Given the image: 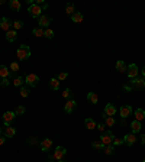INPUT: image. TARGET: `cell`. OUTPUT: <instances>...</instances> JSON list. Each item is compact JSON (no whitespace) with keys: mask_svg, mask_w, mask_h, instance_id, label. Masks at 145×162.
<instances>
[{"mask_svg":"<svg viewBox=\"0 0 145 162\" xmlns=\"http://www.w3.org/2000/svg\"><path fill=\"white\" fill-rule=\"evenodd\" d=\"M49 23H51V18H49L48 15H42L39 18L38 26L39 28H47V26H49Z\"/></svg>","mask_w":145,"mask_h":162,"instance_id":"obj_10","label":"cell"},{"mask_svg":"<svg viewBox=\"0 0 145 162\" xmlns=\"http://www.w3.org/2000/svg\"><path fill=\"white\" fill-rule=\"evenodd\" d=\"M113 139H115V135L112 133L110 130L103 132V133H102V136H100V142L103 143V145H112Z\"/></svg>","mask_w":145,"mask_h":162,"instance_id":"obj_3","label":"cell"},{"mask_svg":"<svg viewBox=\"0 0 145 162\" xmlns=\"http://www.w3.org/2000/svg\"><path fill=\"white\" fill-rule=\"evenodd\" d=\"M15 117H16L15 112H4L3 113V122H4L6 126H10V123L15 120Z\"/></svg>","mask_w":145,"mask_h":162,"instance_id":"obj_5","label":"cell"},{"mask_svg":"<svg viewBox=\"0 0 145 162\" xmlns=\"http://www.w3.org/2000/svg\"><path fill=\"white\" fill-rule=\"evenodd\" d=\"M116 70H117L119 72H125L126 70H128V67H126V64L123 61H117V62H116Z\"/></svg>","mask_w":145,"mask_h":162,"instance_id":"obj_25","label":"cell"},{"mask_svg":"<svg viewBox=\"0 0 145 162\" xmlns=\"http://www.w3.org/2000/svg\"><path fill=\"white\" fill-rule=\"evenodd\" d=\"M49 87H51L52 90H58V88H59V81H58L57 78H51V80H49Z\"/></svg>","mask_w":145,"mask_h":162,"instance_id":"obj_27","label":"cell"},{"mask_svg":"<svg viewBox=\"0 0 145 162\" xmlns=\"http://www.w3.org/2000/svg\"><path fill=\"white\" fill-rule=\"evenodd\" d=\"M71 20H73L74 23H81V22L84 20V16H83V13H80V12H74V13L71 15Z\"/></svg>","mask_w":145,"mask_h":162,"instance_id":"obj_15","label":"cell"},{"mask_svg":"<svg viewBox=\"0 0 145 162\" xmlns=\"http://www.w3.org/2000/svg\"><path fill=\"white\" fill-rule=\"evenodd\" d=\"M44 36H45V38H48V39L54 38V30H52L51 28H47L45 30H44Z\"/></svg>","mask_w":145,"mask_h":162,"instance_id":"obj_29","label":"cell"},{"mask_svg":"<svg viewBox=\"0 0 145 162\" xmlns=\"http://www.w3.org/2000/svg\"><path fill=\"white\" fill-rule=\"evenodd\" d=\"M138 65L136 64H131L129 67H128V77H129V80H134L138 77Z\"/></svg>","mask_w":145,"mask_h":162,"instance_id":"obj_6","label":"cell"},{"mask_svg":"<svg viewBox=\"0 0 145 162\" xmlns=\"http://www.w3.org/2000/svg\"><path fill=\"white\" fill-rule=\"evenodd\" d=\"M52 146V139H49V138H47V139H42V142H41V151H44V152H47V151H49V148Z\"/></svg>","mask_w":145,"mask_h":162,"instance_id":"obj_12","label":"cell"},{"mask_svg":"<svg viewBox=\"0 0 145 162\" xmlns=\"http://www.w3.org/2000/svg\"><path fill=\"white\" fill-rule=\"evenodd\" d=\"M141 142H142V145H145V135L141 138Z\"/></svg>","mask_w":145,"mask_h":162,"instance_id":"obj_44","label":"cell"},{"mask_svg":"<svg viewBox=\"0 0 145 162\" xmlns=\"http://www.w3.org/2000/svg\"><path fill=\"white\" fill-rule=\"evenodd\" d=\"M12 83H13L16 87H22L23 86V83H25V78H23V77H16Z\"/></svg>","mask_w":145,"mask_h":162,"instance_id":"obj_28","label":"cell"},{"mask_svg":"<svg viewBox=\"0 0 145 162\" xmlns=\"http://www.w3.org/2000/svg\"><path fill=\"white\" fill-rule=\"evenodd\" d=\"M135 120H138V122H142L145 119V110H142V109H136L135 110Z\"/></svg>","mask_w":145,"mask_h":162,"instance_id":"obj_17","label":"cell"},{"mask_svg":"<svg viewBox=\"0 0 145 162\" xmlns=\"http://www.w3.org/2000/svg\"><path fill=\"white\" fill-rule=\"evenodd\" d=\"M67 77H68V72H59L57 75V80L58 81H62V80H65Z\"/></svg>","mask_w":145,"mask_h":162,"instance_id":"obj_37","label":"cell"},{"mask_svg":"<svg viewBox=\"0 0 145 162\" xmlns=\"http://www.w3.org/2000/svg\"><path fill=\"white\" fill-rule=\"evenodd\" d=\"M105 127H106V124H105V123H100V124H97V129H99L100 132H105Z\"/></svg>","mask_w":145,"mask_h":162,"instance_id":"obj_42","label":"cell"},{"mask_svg":"<svg viewBox=\"0 0 145 162\" xmlns=\"http://www.w3.org/2000/svg\"><path fill=\"white\" fill-rule=\"evenodd\" d=\"M138 141V138H136V135L135 133H128V135H125V138H123V143H126L128 146H131V145H134V143Z\"/></svg>","mask_w":145,"mask_h":162,"instance_id":"obj_8","label":"cell"},{"mask_svg":"<svg viewBox=\"0 0 145 162\" xmlns=\"http://www.w3.org/2000/svg\"><path fill=\"white\" fill-rule=\"evenodd\" d=\"M103 152L106 153V155H112V153H113V145H105Z\"/></svg>","mask_w":145,"mask_h":162,"instance_id":"obj_30","label":"cell"},{"mask_svg":"<svg viewBox=\"0 0 145 162\" xmlns=\"http://www.w3.org/2000/svg\"><path fill=\"white\" fill-rule=\"evenodd\" d=\"M131 83H132V86H135V87H145V80L142 77H136Z\"/></svg>","mask_w":145,"mask_h":162,"instance_id":"obj_20","label":"cell"},{"mask_svg":"<svg viewBox=\"0 0 145 162\" xmlns=\"http://www.w3.org/2000/svg\"><path fill=\"white\" fill-rule=\"evenodd\" d=\"M1 132H3V129H1V127H0V133H1Z\"/></svg>","mask_w":145,"mask_h":162,"instance_id":"obj_46","label":"cell"},{"mask_svg":"<svg viewBox=\"0 0 145 162\" xmlns=\"http://www.w3.org/2000/svg\"><path fill=\"white\" fill-rule=\"evenodd\" d=\"M76 106H77V101L76 100H68L65 106H64V110L67 112V113H71L74 109H76Z\"/></svg>","mask_w":145,"mask_h":162,"instance_id":"obj_14","label":"cell"},{"mask_svg":"<svg viewBox=\"0 0 145 162\" xmlns=\"http://www.w3.org/2000/svg\"><path fill=\"white\" fill-rule=\"evenodd\" d=\"M10 84V81L7 80V78H1V81H0V86L1 87H7Z\"/></svg>","mask_w":145,"mask_h":162,"instance_id":"obj_39","label":"cell"},{"mask_svg":"<svg viewBox=\"0 0 145 162\" xmlns=\"http://www.w3.org/2000/svg\"><path fill=\"white\" fill-rule=\"evenodd\" d=\"M67 153V149L64 148V146H57V149H55V152L52 153L54 155V159H57V161H61L62 159V156Z\"/></svg>","mask_w":145,"mask_h":162,"instance_id":"obj_7","label":"cell"},{"mask_svg":"<svg viewBox=\"0 0 145 162\" xmlns=\"http://www.w3.org/2000/svg\"><path fill=\"white\" fill-rule=\"evenodd\" d=\"M142 129V124H141V122H138V120H134L132 123H131V130H132V133H138L139 130Z\"/></svg>","mask_w":145,"mask_h":162,"instance_id":"obj_16","label":"cell"},{"mask_svg":"<svg viewBox=\"0 0 145 162\" xmlns=\"http://www.w3.org/2000/svg\"><path fill=\"white\" fill-rule=\"evenodd\" d=\"M25 112H26V109H25L23 106H18V109L15 110V115H16V116H20V115H23Z\"/></svg>","mask_w":145,"mask_h":162,"instance_id":"obj_33","label":"cell"},{"mask_svg":"<svg viewBox=\"0 0 145 162\" xmlns=\"http://www.w3.org/2000/svg\"><path fill=\"white\" fill-rule=\"evenodd\" d=\"M33 35H35V36H38V38H39V36H44V30H42V28H39V26H38V28L33 29Z\"/></svg>","mask_w":145,"mask_h":162,"instance_id":"obj_36","label":"cell"},{"mask_svg":"<svg viewBox=\"0 0 145 162\" xmlns=\"http://www.w3.org/2000/svg\"><path fill=\"white\" fill-rule=\"evenodd\" d=\"M144 162H145V158H144Z\"/></svg>","mask_w":145,"mask_h":162,"instance_id":"obj_48","label":"cell"},{"mask_svg":"<svg viewBox=\"0 0 145 162\" xmlns=\"http://www.w3.org/2000/svg\"><path fill=\"white\" fill-rule=\"evenodd\" d=\"M10 28H12V23L9 22V19L7 18H1L0 19V29L4 30V32H9Z\"/></svg>","mask_w":145,"mask_h":162,"instance_id":"obj_11","label":"cell"},{"mask_svg":"<svg viewBox=\"0 0 145 162\" xmlns=\"http://www.w3.org/2000/svg\"><path fill=\"white\" fill-rule=\"evenodd\" d=\"M4 141H6V139H4V138L0 135V145H3V143H4Z\"/></svg>","mask_w":145,"mask_h":162,"instance_id":"obj_43","label":"cell"},{"mask_svg":"<svg viewBox=\"0 0 145 162\" xmlns=\"http://www.w3.org/2000/svg\"><path fill=\"white\" fill-rule=\"evenodd\" d=\"M91 146H93L94 149H103V148H105V145L100 142V141H96V142H93V143H91Z\"/></svg>","mask_w":145,"mask_h":162,"instance_id":"obj_35","label":"cell"},{"mask_svg":"<svg viewBox=\"0 0 145 162\" xmlns=\"http://www.w3.org/2000/svg\"><path fill=\"white\" fill-rule=\"evenodd\" d=\"M103 119H105V124H106V126H109V127H112V126L115 124V119H113V116L103 115Z\"/></svg>","mask_w":145,"mask_h":162,"instance_id":"obj_24","label":"cell"},{"mask_svg":"<svg viewBox=\"0 0 145 162\" xmlns=\"http://www.w3.org/2000/svg\"><path fill=\"white\" fill-rule=\"evenodd\" d=\"M16 135V129L15 127H12V126H6L4 127V136L6 138H13Z\"/></svg>","mask_w":145,"mask_h":162,"instance_id":"obj_19","label":"cell"},{"mask_svg":"<svg viewBox=\"0 0 145 162\" xmlns=\"http://www.w3.org/2000/svg\"><path fill=\"white\" fill-rule=\"evenodd\" d=\"M142 77H145V67L142 68Z\"/></svg>","mask_w":145,"mask_h":162,"instance_id":"obj_45","label":"cell"},{"mask_svg":"<svg viewBox=\"0 0 145 162\" xmlns=\"http://www.w3.org/2000/svg\"><path fill=\"white\" fill-rule=\"evenodd\" d=\"M25 83H26V86H29V87L38 86L39 77L36 75V74H28V75L25 77Z\"/></svg>","mask_w":145,"mask_h":162,"instance_id":"obj_4","label":"cell"},{"mask_svg":"<svg viewBox=\"0 0 145 162\" xmlns=\"http://www.w3.org/2000/svg\"><path fill=\"white\" fill-rule=\"evenodd\" d=\"M16 38H18V33H16V30H15V29H10L9 32H6V39H7L9 42L16 41Z\"/></svg>","mask_w":145,"mask_h":162,"instance_id":"obj_18","label":"cell"},{"mask_svg":"<svg viewBox=\"0 0 145 162\" xmlns=\"http://www.w3.org/2000/svg\"><path fill=\"white\" fill-rule=\"evenodd\" d=\"M10 70H12V71H19V64L13 61V62L10 64Z\"/></svg>","mask_w":145,"mask_h":162,"instance_id":"obj_38","label":"cell"},{"mask_svg":"<svg viewBox=\"0 0 145 162\" xmlns=\"http://www.w3.org/2000/svg\"><path fill=\"white\" fill-rule=\"evenodd\" d=\"M122 143H123V139H113L112 145H113V146H119V145H122Z\"/></svg>","mask_w":145,"mask_h":162,"instance_id":"obj_40","label":"cell"},{"mask_svg":"<svg viewBox=\"0 0 145 162\" xmlns=\"http://www.w3.org/2000/svg\"><path fill=\"white\" fill-rule=\"evenodd\" d=\"M9 6H10V9H12V10L18 12V10L20 9V1H19V0H10Z\"/></svg>","mask_w":145,"mask_h":162,"instance_id":"obj_23","label":"cell"},{"mask_svg":"<svg viewBox=\"0 0 145 162\" xmlns=\"http://www.w3.org/2000/svg\"><path fill=\"white\" fill-rule=\"evenodd\" d=\"M20 95H22V97H28L29 95V88L28 87H25V86L20 87Z\"/></svg>","mask_w":145,"mask_h":162,"instance_id":"obj_32","label":"cell"},{"mask_svg":"<svg viewBox=\"0 0 145 162\" xmlns=\"http://www.w3.org/2000/svg\"><path fill=\"white\" fill-rule=\"evenodd\" d=\"M116 112H117V109H116L113 104L107 103V104L105 106V115H106V116H115Z\"/></svg>","mask_w":145,"mask_h":162,"instance_id":"obj_13","label":"cell"},{"mask_svg":"<svg viewBox=\"0 0 145 162\" xmlns=\"http://www.w3.org/2000/svg\"><path fill=\"white\" fill-rule=\"evenodd\" d=\"M65 12H67L68 15L71 16V15L74 13V4H73V3H68L67 6H65Z\"/></svg>","mask_w":145,"mask_h":162,"instance_id":"obj_31","label":"cell"},{"mask_svg":"<svg viewBox=\"0 0 145 162\" xmlns=\"http://www.w3.org/2000/svg\"><path fill=\"white\" fill-rule=\"evenodd\" d=\"M12 26H13L15 30H16V29H22L23 28V22H22V20H16L15 23H12Z\"/></svg>","mask_w":145,"mask_h":162,"instance_id":"obj_34","label":"cell"},{"mask_svg":"<svg viewBox=\"0 0 145 162\" xmlns=\"http://www.w3.org/2000/svg\"><path fill=\"white\" fill-rule=\"evenodd\" d=\"M28 12L30 13V16H32V18H41V16H42V9H41V6L36 4V3L29 4Z\"/></svg>","mask_w":145,"mask_h":162,"instance_id":"obj_2","label":"cell"},{"mask_svg":"<svg viewBox=\"0 0 145 162\" xmlns=\"http://www.w3.org/2000/svg\"><path fill=\"white\" fill-rule=\"evenodd\" d=\"M87 100H88L90 103H93V104H97L99 97L96 95V93H88V94H87Z\"/></svg>","mask_w":145,"mask_h":162,"instance_id":"obj_26","label":"cell"},{"mask_svg":"<svg viewBox=\"0 0 145 162\" xmlns=\"http://www.w3.org/2000/svg\"><path fill=\"white\" fill-rule=\"evenodd\" d=\"M119 113H120V116H122L123 119H126L128 116H131V113H132V107L129 104H123L119 109Z\"/></svg>","mask_w":145,"mask_h":162,"instance_id":"obj_9","label":"cell"},{"mask_svg":"<svg viewBox=\"0 0 145 162\" xmlns=\"http://www.w3.org/2000/svg\"><path fill=\"white\" fill-rule=\"evenodd\" d=\"M16 57H18V59H20V61H25V59H28L29 57H30V48L28 47V45H20L19 48H18V51H16Z\"/></svg>","mask_w":145,"mask_h":162,"instance_id":"obj_1","label":"cell"},{"mask_svg":"<svg viewBox=\"0 0 145 162\" xmlns=\"http://www.w3.org/2000/svg\"><path fill=\"white\" fill-rule=\"evenodd\" d=\"M10 75V70L4 65H0V77L1 78H9Z\"/></svg>","mask_w":145,"mask_h":162,"instance_id":"obj_22","label":"cell"},{"mask_svg":"<svg viewBox=\"0 0 145 162\" xmlns=\"http://www.w3.org/2000/svg\"><path fill=\"white\" fill-rule=\"evenodd\" d=\"M62 97H64V98H67V97H70V88H65V90L62 91Z\"/></svg>","mask_w":145,"mask_h":162,"instance_id":"obj_41","label":"cell"},{"mask_svg":"<svg viewBox=\"0 0 145 162\" xmlns=\"http://www.w3.org/2000/svg\"><path fill=\"white\" fill-rule=\"evenodd\" d=\"M84 124H86V127L88 130H93V129H96V122L93 120V119H90V117H87L86 120H84Z\"/></svg>","mask_w":145,"mask_h":162,"instance_id":"obj_21","label":"cell"},{"mask_svg":"<svg viewBox=\"0 0 145 162\" xmlns=\"http://www.w3.org/2000/svg\"><path fill=\"white\" fill-rule=\"evenodd\" d=\"M49 162H52V161H49Z\"/></svg>","mask_w":145,"mask_h":162,"instance_id":"obj_49","label":"cell"},{"mask_svg":"<svg viewBox=\"0 0 145 162\" xmlns=\"http://www.w3.org/2000/svg\"><path fill=\"white\" fill-rule=\"evenodd\" d=\"M57 162H65V161H62V159H61V161H57Z\"/></svg>","mask_w":145,"mask_h":162,"instance_id":"obj_47","label":"cell"}]
</instances>
